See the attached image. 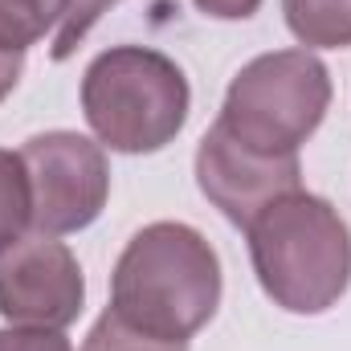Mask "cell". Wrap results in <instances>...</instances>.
Here are the masks:
<instances>
[{
    "label": "cell",
    "mask_w": 351,
    "mask_h": 351,
    "mask_svg": "<svg viewBox=\"0 0 351 351\" xmlns=\"http://www.w3.org/2000/svg\"><path fill=\"white\" fill-rule=\"evenodd\" d=\"M86 302L78 258L49 233H21L0 250V315L8 327L66 331Z\"/></svg>",
    "instance_id": "6"
},
{
    "label": "cell",
    "mask_w": 351,
    "mask_h": 351,
    "mask_svg": "<svg viewBox=\"0 0 351 351\" xmlns=\"http://www.w3.org/2000/svg\"><path fill=\"white\" fill-rule=\"evenodd\" d=\"M290 33L306 49H348L351 0H282Z\"/></svg>",
    "instance_id": "8"
},
{
    "label": "cell",
    "mask_w": 351,
    "mask_h": 351,
    "mask_svg": "<svg viewBox=\"0 0 351 351\" xmlns=\"http://www.w3.org/2000/svg\"><path fill=\"white\" fill-rule=\"evenodd\" d=\"M196 184L229 225L250 229L262 208L302 188V168L298 156H262L213 123L196 147Z\"/></svg>",
    "instance_id": "7"
},
{
    "label": "cell",
    "mask_w": 351,
    "mask_h": 351,
    "mask_svg": "<svg viewBox=\"0 0 351 351\" xmlns=\"http://www.w3.org/2000/svg\"><path fill=\"white\" fill-rule=\"evenodd\" d=\"M33 221V204H29V180L21 156L0 147V250L8 241H16Z\"/></svg>",
    "instance_id": "10"
},
{
    "label": "cell",
    "mask_w": 351,
    "mask_h": 351,
    "mask_svg": "<svg viewBox=\"0 0 351 351\" xmlns=\"http://www.w3.org/2000/svg\"><path fill=\"white\" fill-rule=\"evenodd\" d=\"M70 0H0V45L29 49L58 29Z\"/></svg>",
    "instance_id": "9"
},
{
    "label": "cell",
    "mask_w": 351,
    "mask_h": 351,
    "mask_svg": "<svg viewBox=\"0 0 351 351\" xmlns=\"http://www.w3.org/2000/svg\"><path fill=\"white\" fill-rule=\"evenodd\" d=\"M250 258L274 306L290 315H323L351 286V233L339 208L311 192H290L245 229Z\"/></svg>",
    "instance_id": "2"
},
{
    "label": "cell",
    "mask_w": 351,
    "mask_h": 351,
    "mask_svg": "<svg viewBox=\"0 0 351 351\" xmlns=\"http://www.w3.org/2000/svg\"><path fill=\"white\" fill-rule=\"evenodd\" d=\"M204 16H217V21H245L258 12L262 0H192Z\"/></svg>",
    "instance_id": "14"
},
{
    "label": "cell",
    "mask_w": 351,
    "mask_h": 351,
    "mask_svg": "<svg viewBox=\"0 0 351 351\" xmlns=\"http://www.w3.org/2000/svg\"><path fill=\"white\" fill-rule=\"evenodd\" d=\"M110 4H119V0H70V4H66L62 21H58V29H53V62H66V58L78 49V41L90 33V25H94Z\"/></svg>",
    "instance_id": "12"
},
{
    "label": "cell",
    "mask_w": 351,
    "mask_h": 351,
    "mask_svg": "<svg viewBox=\"0 0 351 351\" xmlns=\"http://www.w3.org/2000/svg\"><path fill=\"white\" fill-rule=\"evenodd\" d=\"M82 351H184V343H164V339H152L135 327H127L123 319H114L110 311L90 327Z\"/></svg>",
    "instance_id": "11"
},
{
    "label": "cell",
    "mask_w": 351,
    "mask_h": 351,
    "mask_svg": "<svg viewBox=\"0 0 351 351\" xmlns=\"http://www.w3.org/2000/svg\"><path fill=\"white\" fill-rule=\"evenodd\" d=\"M221 306V262L217 250L180 221H156L139 229L119 254L110 278V315L127 327L188 343Z\"/></svg>",
    "instance_id": "1"
},
{
    "label": "cell",
    "mask_w": 351,
    "mask_h": 351,
    "mask_svg": "<svg viewBox=\"0 0 351 351\" xmlns=\"http://www.w3.org/2000/svg\"><path fill=\"white\" fill-rule=\"evenodd\" d=\"M0 351H74V343L62 331H45V327H4Z\"/></svg>",
    "instance_id": "13"
},
{
    "label": "cell",
    "mask_w": 351,
    "mask_h": 351,
    "mask_svg": "<svg viewBox=\"0 0 351 351\" xmlns=\"http://www.w3.org/2000/svg\"><path fill=\"white\" fill-rule=\"evenodd\" d=\"M25 74V49H12V45H0V102L16 90Z\"/></svg>",
    "instance_id": "15"
},
{
    "label": "cell",
    "mask_w": 351,
    "mask_h": 351,
    "mask_svg": "<svg viewBox=\"0 0 351 351\" xmlns=\"http://www.w3.org/2000/svg\"><path fill=\"white\" fill-rule=\"evenodd\" d=\"M192 90L168 53L147 45H114L98 53L82 78V114L102 147L152 156L188 123Z\"/></svg>",
    "instance_id": "3"
},
{
    "label": "cell",
    "mask_w": 351,
    "mask_h": 351,
    "mask_svg": "<svg viewBox=\"0 0 351 351\" xmlns=\"http://www.w3.org/2000/svg\"><path fill=\"white\" fill-rule=\"evenodd\" d=\"M331 106V74L311 49L262 53L237 70L225 90L221 127L262 152V156H298V147L319 131Z\"/></svg>",
    "instance_id": "4"
},
{
    "label": "cell",
    "mask_w": 351,
    "mask_h": 351,
    "mask_svg": "<svg viewBox=\"0 0 351 351\" xmlns=\"http://www.w3.org/2000/svg\"><path fill=\"white\" fill-rule=\"evenodd\" d=\"M16 156L29 180V204H33L29 225L37 233L62 237L98 221L110 196V168L102 143L78 131H45L25 139Z\"/></svg>",
    "instance_id": "5"
}]
</instances>
